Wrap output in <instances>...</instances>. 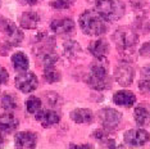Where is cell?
Masks as SVG:
<instances>
[{"mask_svg": "<svg viewBox=\"0 0 150 149\" xmlns=\"http://www.w3.org/2000/svg\"><path fill=\"white\" fill-rule=\"evenodd\" d=\"M4 143H5V139H4V136H3V133H1L0 134V147H1Z\"/></svg>", "mask_w": 150, "mask_h": 149, "instance_id": "cell-37", "label": "cell"}, {"mask_svg": "<svg viewBox=\"0 0 150 149\" xmlns=\"http://www.w3.org/2000/svg\"><path fill=\"white\" fill-rule=\"evenodd\" d=\"M139 89L144 95H148V94H150V82L146 80H141L139 82Z\"/></svg>", "mask_w": 150, "mask_h": 149, "instance_id": "cell-29", "label": "cell"}, {"mask_svg": "<svg viewBox=\"0 0 150 149\" xmlns=\"http://www.w3.org/2000/svg\"><path fill=\"white\" fill-rule=\"evenodd\" d=\"M35 118L41 123L42 127H52L54 125L59 123L60 121L59 113L53 109H44V111L40 109L35 114Z\"/></svg>", "mask_w": 150, "mask_h": 149, "instance_id": "cell-12", "label": "cell"}, {"mask_svg": "<svg viewBox=\"0 0 150 149\" xmlns=\"http://www.w3.org/2000/svg\"><path fill=\"white\" fill-rule=\"evenodd\" d=\"M14 82H16V87L22 93H32L39 86L37 76L33 72H28V71L19 72L17 74Z\"/></svg>", "mask_w": 150, "mask_h": 149, "instance_id": "cell-7", "label": "cell"}, {"mask_svg": "<svg viewBox=\"0 0 150 149\" xmlns=\"http://www.w3.org/2000/svg\"><path fill=\"white\" fill-rule=\"evenodd\" d=\"M0 28L3 33H5L6 43L11 46H18L25 39V33L18 28L14 22H12L8 18H0Z\"/></svg>", "mask_w": 150, "mask_h": 149, "instance_id": "cell-5", "label": "cell"}, {"mask_svg": "<svg viewBox=\"0 0 150 149\" xmlns=\"http://www.w3.org/2000/svg\"><path fill=\"white\" fill-rule=\"evenodd\" d=\"M0 106H1L3 109L5 111H13L17 108V99L14 95L12 94H4L1 98H0Z\"/></svg>", "mask_w": 150, "mask_h": 149, "instance_id": "cell-24", "label": "cell"}, {"mask_svg": "<svg viewBox=\"0 0 150 149\" xmlns=\"http://www.w3.org/2000/svg\"><path fill=\"white\" fill-rule=\"evenodd\" d=\"M0 5H1V3H0Z\"/></svg>", "mask_w": 150, "mask_h": 149, "instance_id": "cell-39", "label": "cell"}, {"mask_svg": "<svg viewBox=\"0 0 150 149\" xmlns=\"http://www.w3.org/2000/svg\"><path fill=\"white\" fill-rule=\"evenodd\" d=\"M69 117L80 125H90L94 121V113L88 108H76L69 113Z\"/></svg>", "mask_w": 150, "mask_h": 149, "instance_id": "cell-14", "label": "cell"}, {"mask_svg": "<svg viewBox=\"0 0 150 149\" xmlns=\"http://www.w3.org/2000/svg\"><path fill=\"white\" fill-rule=\"evenodd\" d=\"M112 39L122 53H127L139 43V33L129 27H119L114 31Z\"/></svg>", "mask_w": 150, "mask_h": 149, "instance_id": "cell-4", "label": "cell"}, {"mask_svg": "<svg viewBox=\"0 0 150 149\" xmlns=\"http://www.w3.org/2000/svg\"><path fill=\"white\" fill-rule=\"evenodd\" d=\"M101 147L103 148H115L117 147V143H115V140L114 139H112V138H107L105 140L101 141Z\"/></svg>", "mask_w": 150, "mask_h": 149, "instance_id": "cell-31", "label": "cell"}, {"mask_svg": "<svg viewBox=\"0 0 150 149\" xmlns=\"http://www.w3.org/2000/svg\"><path fill=\"white\" fill-rule=\"evenodd\" d=\"M93 138L96 139L99 143H101L103 140H105L107 138H109V135H108L107 131H104V130H95L93 133Z\"/></svg>", "mask_w": 150, "mask_h": 149, "instance_id": "cell-28", "label": "cell"}, {"mask_svg": "<svg viewBox=\"0 0 150 149\" xmlns=\"http://www.w3.org/2000/svg\"><path fill=\"white\" fill-rule=\"evenodd\" d=\"M9 74L4 67H0V84H8Z\"/></svg>", "mask_w": 150, "mask_h": 149, "instance_id": "cell-32", "label": "cell"}, {"mask_svg": "<svg viewBox=\"0 0 150 149\" xmlns=\"http://www.w3.org/2000/svg\"><path fill=\"white\" fill-rule=\"evenodd\" d=\"M74 3H76V0H52V1H50V6L54 9L63 11V9L71 8Z\"/></svg>", "mask_w": 150, "mask_h": 149, "instance_id": "cell-27", "label": "cell"}, {"mask_svg": "<svg viewBox=\"0 0 150 149\" xmlns=\"http://www.w3.org/2000/svg\"><path fill=\"white\" fill-rule=\"evenodd\" d=\"M139 53H140V55L144 57V58H146V57H150V41L149 43H145L144 45L140 48Z\"/></svg>", "mask_w": 150, "mask_h": 149, "instance_id": "cell-30", "label": "cell"}, {"mask_svg": "<svg viewBox=\"0 0 150 149\" xmlns=\"http://www.w3.org/2000/svg\"><path fill=\"white\" fill-rule=\"evenodd\" d=\"M113 101L117 106L129 108L136 103V95L129 90H119L113 95Z\"/></svg>", "mask_w": 150, "mask_h": 149, "instance_id": "cell-16", "label": "cell"}, {"mask_svg": "<svg viewBox=\"0 0 150 149\" xmlns=\"http://www.w3.org/2000/svg\"><path fill=\"white\" fill-rule=\"evenodd\" d=\"M96 12L105 21L114 22L118 21L125 14V3L122 0H98L95 3Z\"/></svg>", "mask_w": 150, "mask_h": 149, "instance_id": "cell-3", "label": "cell"}, {"mask_svg": "<svg viewBox=\"0 0 150 149\" xmlns=\"http://www.w3.org/2000/svg\"><path fill=\"white\" fill-rule=\"evenodd\" d=\"M114 77L121 86L132 85L135 79V70L128 62H121L114 70Z\"/></svg>", "mask_w": 150, "mask_h": 149, "instance_id": "cell-8", "label": "cell"}, {"mask_svg": "<svg viewBox=\"0 0 150 149\" xmlns=\"http://www.w3.org/2000/svg\"><path fill=\"white\" fill-rule=\"evenodd\" d=\"M37 135L32 131H21L14 135V145L17 148H36Z\"/></svg>", "mask_w": 150, "mask_h": 149, "instance_id": "cell-11", "label": "cell"}, {"mask_svg": "<svg viewBox=\"0 0 150 149\" xmlns=\"http://www.w3.org/2000/svg\"><path fill=\"white\" fill-rule=\"evenodd\" d=\"M109 43L105 39H98L95 41H91L88 45V52H90L96 59H105L109 53Z\"/></svg>", "mask_w": 150, "mask_h": 149, "instance_id": "cell-13", "label": "cell"}, {"mask_svg": "<svg viewBox=\"0 0 150 149\" xmlns=\"http://www.w3.org/2000/svg\"><path fill=\"white\" fill-rule=\"evenodd\" d=\"M19 121L14 117V114L6 113L0 117V133L3 134H12L18 128Z\"/></svg>", "mask_w": 150, "mask_h": 149, "instance_id": "cell-17", "label": "cell"}, {"mask_svg": "<svg viewBox=\"0 0 150 149\" xmlns=\"http://www.w3.org/2000/svg\"><path fill=\"white\" fill-rule=\"evenodd\" d=\"M129 3H131L135 8H141V6H144L146 0H129Z\"/></svg>", "mask_w": 150, "mask_h": 149, "instance_id": "cell-35", "label": "cell"}, {"mask_svg": "<svg viewBox=\"0 0 150 149\" xmlns=\"http://www.w3.org/2000/svg\"><path fill=\"white\" fill-rule=\"evenodd\" d=\"M41 99L37 96H30L28 99H27L26 101V109L28 113L31 114H36L37 112H39L40 109H41Z\"/></svg>", "mask_w": 150, "mask_h": 149, "instance_id": "cell-25", "label": "cell"}, {"mask_svg": "<svg viewBox=\"0 0 150 149\" xmlns=\"http://www.w3.org/2000/svg\"><path fill=\"white\" fill-rule=\"evenodd\" d=\"M40 1H41V0H19V3H21V4H23V5H30V6L39 4Z\"/></svg>", "mask_w": 150, "mask_h": 149, "instance_id": "cell-34", "label": "cell"}, {"mask_svg": "<svg viewBox=\"0 0 150 149\" xmlns=\"http://www.w3.org/2000/svg\"><path fill=\"white\" fill-rule=\"evenodd\" d=\"M108 60L98 59L90 68L86 76V84L91 89L96 91H103L112 87V80L108 73Z\"/></svg>", "mask_w": 150, "mask_h": 149, "instance_id": "cell-1", "label": "cell"}, {"mask_svg": "<svg viewBox=\"0 0 150 149\" xmlns=\"http://www.w3.org/2000/svg\"><path fill=\"white\" fill-rule=\"evenodd\" d=\"M98 117L99 121L101 122V125L107 128V130H115L118 128L119 123L122 121V113L118 112L114 108H103L98 112Z\"/></svg>", "mask_w": 150, "mask_h": 149, "instance_id": "cell-6", "label": "cell"}, {"mask_svg": "<svg viewBox=\"0 0 150 149\" xmlns=\"http://www.w3.org/2000/svg\"><path fill=\"white\" fill-rule=\"evenodd\" d=\"M37 58H39L40 63L42 64L44 68H49V67H54L55 63L58 62V54L54 52V49H47V50H42V52L36 53Z\"/></svg>", "mask_w": 150, "mask_h": 149, "instance_id": "cell-18", "label": "cell"}, {"mask_svg": "<svg viewBox=\"0 0 150 149\" xmlns=\"http://www.w3.org/2000/svg\"><path fill=\"white\" fill-rule=\"evenodd\" d=\"M44 99H45L46 104H49L50 107H54V108L60 107L63 104L62 96L58 93H55V91H46V93H44Z\"/></svg>", "mask_w": 150, "mask_h": 149, "instance_id": "cell-22", "label": "cell"}, {"mask_svg": "<svg viewBox=\"0 0 150 149\" xmlns=\"http://www.w3.org/2000/svg\"><path fill=\"white\" fill-rule=\"evenodd\" d=\"M12 66L13 68L18 72H25L30 67V60L28 57L22 52H17L12 55Z\"/></svg>", "mask_w": 150, "mask_h": 149, "instance_id": "cell-19", "label": "cell"}, {"mask_svg": "<svg viewBox=\"0 0 150 149\" xmlns=\"http://www.w3.org/2000/svg\"><path fill=\"white\" fill-rule=\"evenodd\" d=\"M123 139L126 144L131 147H142L149 141L150 135L144 128H131L125 133Z\"/></svg>", "mask_w": 150, "mask_h": 149, "instance_id": "cell-9", "label": "cell"}, {"mask_svg": "<svg viewBox=\"0 0 150 149\" xmlns=\"http://www.w3.org/2000/svg\"><path fill=\"white\" fill-rule=\"evenodd\" d=\"M137 30H139V31H142L144 33L150 32V25H149L148 18H146L145 16L139 17V18L136 19V22H135V31L137 32Z\"/></svg>", "mask_w": 150, "mask_h": 149, "instance_id": "cell-26", "label": "cell"}, {"mask_svg": "<svg viewBox=\"0 0 150 149\" xmlns=\"http://www.w3.org/2000/svg\"><path fill=\"white\" fill-rule=\"evenodd\" d=\"M19 25H21L22 28L26 30H35L37 26L40 25V18L39 13L37 12H23L18 18Z\"/></svg>", "mask_w": 150, "mask_h": 149, "instance_id": "cell-15", "label": "cell"}, {"mask_svg": "<svg viewBox=\"0 0 150 149\" xmlns=\"http://www.w3.org/2000/svg\"><path fill=\"white\" fill-rule=\"evenodd\" d=\"M44 79H45L47 84H55L60 81L62 74L54 67H49V68H44Z\"/></svg>", "mask_w": 150, "mask_h": 149, "instance_id": "cell-23", "label": "cell"}, {"mask_svg": "<svg viewBox=\"0 0 150 149\" xmlns=\"http://www.w3.org/2000/svg\"><path fill=\"white\" fill-rule=\"evenodd\" d=\"M134 118H135V122L137 123V126H140V127H145V126H149L150 125V112L148 108H145L144 106H139L135 108Z\"/></svg>", "mask_w": 150, "mask_h": 149, "instance_id": "cell-20", "label": "cell"}, {"mask_svg": "<svg viewBox=\"0 0 150 149\" xmlns=\"http://www.w3.org/2000/svg\"><path fill=\"white\" fill-rule=\"evenodd\" d=\"M88 1H94V0H88ZM95 1H98V0H95Z\"/></svg>", "mask_w": 150, "mask_h": 149, "instance_id": "cell-38", "label": "cell"}, {"mask_svg": "<svg viewBox=\"0 0 150 149\" xmlns=\"http://www.w3.org/2000/svg\"><path fill=\"white\" fill-rule=\"evenodd\" d=\"M74 21L72 18H62V19H54L50 23V30L57 33V35H69L74 31Z\"/></svg>", "mask_w": 150, "mask_h": 149, "instance_id": "cell-10", "label": "cell"}, {"mask_svg": "<svg viewBox=\"0 0 150 149\" xmlns=\"http://www.w3.org/2000/svg\"><path fill=\"white\" fill-rule=\"evenodd\" d=\"M81 50L82 49H81L80 44L77 41H74V40H67L63 44V52L67 58H74V57H77L81 53Z\"/></svg>", "mask_w": 150, "mask_h": 149, "instance_id": "cell-21", "label": "cell"}, {"mask_svg": "<svg viewBox=\"0 0 150 149\" xmlns=\"http://www.w3.org/2000/svg\"><path fill=\"white\" fill-rule=\"evenodd\" d=\"M78 23L82 32L88 36L104 35L109 28L107 21L95 11H85L83 13H81Z\"/></svg>", "mask_w": 150, "mask_h": 149, "instance_id": "cell-2", "label": "cell"}, {"mask_svg": "<svg viewBox=\"0 0 150 149\" xmlns=\"http://www.w3.org/2000/svg\"><path fill=\"white\" fill-rule=\"evenodd\" d=\"M69 148H77V149H91L93 148V145H90V144H82V145H77V144H71L69 145Z\"/></svg>", "mask_w": 150, "mask_h": 149, "instance_id": "cell-36", "label": "cell"}, {"mask_svg": "<svg viewBox=\"0 0 150 149\" xmlns=\"http://www.w3.org/2000/svg\"><path fill=\"white\" fill-rule=\"evenodd\" d=\"M141 77H142V80H146V81H149V82H150V64H148V66H145V67H142V70H141Z\"/></svg>", "mask_w": 150, "mask_h": 149, "instance_id": "cell-33", "label": "cell"}]
</instances>
